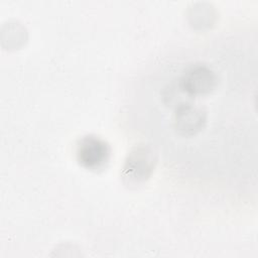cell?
<instances>
[{
    "label": "cell",
    "instance_id": "1",
    "mask_svg": "<svg viewBox=\"0 0 258 258\" xmlns=\"http://www.w3.org/2000/svg\"><path fill=\"white\" fill-rule=\"evenodd\" d=\"M257 37L232 31L173 48L139 77L137 130L163 162L187 179L255 185Z\"/></svg>",
    "mask_w": 258,
    "mask_h": 258
},
{
    "label": "cell",
    "instance_id": "2",
    "mask_svg": "<svg viewBox=\"0 0 258 258\" xmlns=\"http://www.w3.org/2000/svg\"><path fill=\"white\" fill-rule=\"evenodd\" d=\"M109 147L101 139L93 136L83 138L78 145L80 162L88 168H98L107 161Z\"/></svg>",
    "mask_w": 258,
    "mask_h": 258
}]
</instances>
